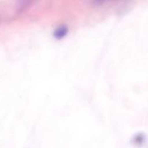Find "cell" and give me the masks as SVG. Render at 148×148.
<instances>
[{"instance_id":"6da1fadb","label":"cell","mask_w":148,"mask_h":148,"mask_svg":"<svg viewBox=\"0 0 148 148\" xmlns=\"http://www.w3.org/2000/svg\"><path fill=\"white\" fill-rule=\"evenodd\" d=\"M66 27H61L60 28L58 29L57 31L56 32V37H62V36H64L65 33H66Z\"/></svg>"}]
</instances>
